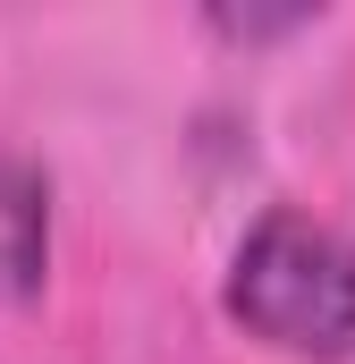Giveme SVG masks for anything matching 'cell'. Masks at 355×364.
Returning <instances> with one entry per match:
<instances>
[{"label":"cell","instance_id":"cell-1","mask_svg":"<svg viewBox=\"0 0 355 364\" xmlns=\"http://www.w3.org/2000/svg\"><path fill=\"white\" fill-rule=\"evenodd\" d=\"M229 322L288 356H355V237L271 203L229 263Z\"/></svg>","mask_w":355,"mask_h":364},{"label":"cell","instance_id":"cell-2","mask_svg":"<svg viewBox=\"0 0 355 364\" xmlns=\"http://www.w3.org/2000/svg\"><path fill=\"white\" fill-rule=\"evenodd\" d=\"M43 263H51V186L34 161L0 153V305L34 296Z\"/></svg>","mask_w":355,"mask_h":364}]
</instances>
